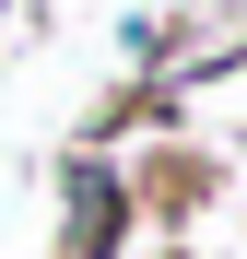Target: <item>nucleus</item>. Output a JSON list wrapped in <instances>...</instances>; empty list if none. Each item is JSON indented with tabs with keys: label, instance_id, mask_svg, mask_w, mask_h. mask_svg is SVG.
I'll list each match as a JSON object with an SVG mask.
<instances>
[{
	"label": "nucleus",
	"instance_id": "f257e3e1",
	"mask_svg": "<svg viewBox=\"0 0 247 259\" xmlns=\"http://www.w3.org/2000/svg\"><path fill=\"white\" fill-rule=\"evenodd\" d=\"M224 82H247V0H177L165 35L141 48V71H130V95L153 118H188L200 95H224Z\"/></svg>",
	"mask_w": 247,
	"mask_h": 259
},
{
	"label": "nucleus",
	"instance_id": "f03ea898",
	"mask_svg": "<svg viewBox=\"0 0 247 259\" xmlns=\"http://www.w3.org/2000/svg\"><path fill=\"white\" fill-rule=\"evenodd\" d=\"M130 236H141L130 177H118L94 142H71V153H59V247H47V259H130Z\"/></svg>",
	"mask_w": 247,
	"mask_h": 259
}]
</instances>
